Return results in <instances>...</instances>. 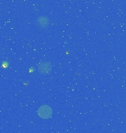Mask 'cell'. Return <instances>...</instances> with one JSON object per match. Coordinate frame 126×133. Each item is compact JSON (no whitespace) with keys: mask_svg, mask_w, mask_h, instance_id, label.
Segmentation results:
<instances>
[{"mask_svg":"<svg viewBox=\"0 0 126 133\" xmlns=\"http://www.w3.org/2000/svg\"><path fill=\"white\" fill-rule=\"evenodd\" d=\"M52 109L48 105H42L38 109V115L43 119H48L51 117Z\"/></svg>","mask_w":126,"mask_h":133,"instance_id":"cell-1","label":"cell"},{"mask_svg":"<svg viewBox=\"0 0 126 133\" xmlns=\"http://www.w3.org/2000/svg\"><path fill=\"white\" fill-rule=\"evenodd\" d=\"M37 70L39 73L42 75H48L52 70V64L49 62H40L37 66Z\"/></svg>","mask_w":126,"mask_h":133,"instance_id":"cell-2","label":"cell"},{"mask_svg":"<svg viewBox=\"0 0 126 133\" xmlns=\"http://www.w3.org/2000/svg\"><path fill=\"white\" fill-rule=\"evenodd\" d=\"M36 24L40 28H47L50 24V19L46 16H40L36 20Z\"/></svg>","mask_w":126,"mask_h":133,"instance_id":"cell-3","label":"cell"}]
</instances>
